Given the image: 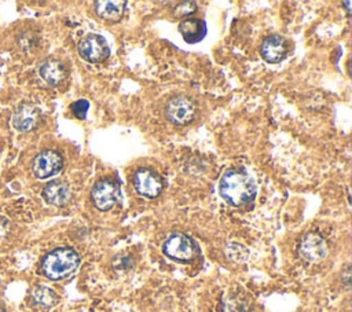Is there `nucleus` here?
<instances>
[{"instance_id":"f257e3e1","label":"nucleus","mask_w":352,"mask_h":312,"mask_svg":"<svg viewBox=\"0 0 352 312\" xmlns=\"http://www.w3.org/2000/svg\"><path fill=\"white\" fill-rule=\"evenodd\" d=\"M219 194L232 206L246 205L256 197L254 179L242 168H231L219 181Z\"/></svg>"},{"instance_id":"f03ea898","label":"nucleus","mask_w":352,"mask_h":312,"mask_svg":"<svg viewBox=\"0 0 352 312\" xmlns=\"http://www.w3.org/2000/svg\"><path fill=\"white\" fill-rule=\"evenodd\" d=\"M80 265V256L72 247H58L47 253L41 261L43 274L51 280H60L72 274Z\"/></svg>"},{"instance_id":"7ed1b4c3","label":"nucleus","mask_w":352,"mask_h":312,"mask_svg":"<svg viewBox=\"0 0 352 312\" xmlns=\"http://www.w3.org/2000/svg\"><path fill=\"white\" fill-rule=\"evenodd\" d=\"M162 250L165 256L176 261H190L198 253L194 241L182 232L170 234L164 242Z\"/></svg>"},{"instance_id":"20e7f679","label":"nucleus","mask_w":352,"mask_h":312,"mask_svg":"<svg viewBox=\"0 0 352 312\" xmlns=\"http://www.w3.org/2000/svg\"><path fill=\"white\" fill-rule=\"evenodd\" d=\"M91 198H92L94 205L99 210H102V212L110 210L121 199L120 186L110 179H102V180L96 181L95 186L92 187Z\"/></svg>"},{"instance_id":"39448f33","label":"nucleus","mask_w":352,"mask_h":312,"mask_svg":"<svg viewBox=\"0 0 352 312\" xmlns=\"http://www.w3.org/2000/svg\"><path fill=\"white\" fill-rule=\"evenodd\" d=\"M78 54L89 63H99L110 56V47L102 36L91 33L80 40Z\"/></svg>"},{"instance_id":"423d86ee","label":"nucleus","mask_w":352,"mask_h":312,"mask_svg":"<svg viewBox=\"0 0 352 312\" xmlns=\"http://www.w3.org/2000/svg\"><path fill=\"white\" fill-rule=\"evenodd\" d=\"M197 107L194 102L187 96L172 98L165 107L166 118L176 125H186L194 120Z\"/></svg>"},{"instance_id":"0eeeda50","label":"nucleus","mask_w":352,"mask_h":312,"mask_svg":"<svg viewBox=\"0 0 352 312\" xmlns=\"http://www.w3.org/2000/svg\"><path fill=\"white\" fill-rule=\"evenodd\" d=\"M63 166L62 155L55 150H43L32 162L33 175L38 179H47L56 175Z\"/></svg>"},{"instance_id":"6e6552de","label":"nucleus","mask_w":352,"mask_h":312,"mask_svg":"<svg viewBox=\"0 0 352 312\" xmlns=\"http://www.w3.org/2000/svg\"><path fill=\"white\" fill-rule=\"evenodd\" d=\"M298 253L305 261L318 263L327 256L329 246L319 234L308 232L298 242Z\"/></svg>"},{"instance_id":"1a4fd4ad","label":"nucleus","mask_w":352,"mask_h":312,"mask_svg":"<svg viewBox=\"0 0 352 312\" xmlns=\"http://www.w3.org/2000/svg\"><path fill=\"white\" fill-rule=\"evenodd\" d=\"M133 186L136 191L146 198H155L162 190V179L151 169H139L133 175Z\"/></svg>"},{"instance_id":"9d476101","label":"nucleus","mask_w":352,"mask_h":312,"mask_svg":"<svg viewBox=\"0 0 352 312\" xmlns=\"http://www.w3.org/2000/svg\"><path fill=\"white\" fill-rule=\"evenodd\" d=\"M287 49L289 45L286 38L279 34H271L265 37L260 47L261 56L268 63H279L280 60H283L287 55Z\"/></svg>"},{"instance_id":"9b49d317","label":"nucleus","mask_w":352,"mask_h":312,"mask_svg":"<svg viewBox=\"0 0 352 312\" xmlns=\"http://www.w3.org/2000/svg\"><path fill=\"white\" fill-rule=\"evenodd\" d=\"M40 122V110L29 103L21 104L14 115H12V125L16 131L29 132L33 131Z\"/></svg>"},{"instance_id":"f8f14e48","label":"nucleus","mask_w":352,"mask_h":312,"mask_svg":"<svg viewBox=\"0 0 352 312\" xmlns=\"http://www.w3.org/2000/svg\"><path fill=\"white\" fill-rule=\"evenodd\" d=\"M179 32L186 43L195 44L204 40L208 29L204 19H199L195 16H187L179 23Z\"/></svg>"},{"instance_id":"ddd939ff","label":"nucleus","mask_w":352,"mask_h":312,"mask_svg":"<svg viewBox=\"0 0 352 312\" xmlns=\"http://www.w3.org/2000/svg\"><path fill=\"white\" fill-rule=\"evenodd\" d=\"M38 74L47 84L58 85L66 78L67 69L58 59H47L40 65Z\"/></svg>"},{"instance_id":"4468645a","label":"nucleus","mask_w":352,"mask_h":312,"mask_svg":"<svg viewBox=\"0 0 352 312\" xmlns=\"http://www.w3.org/2000/svg\"><path fill=\"white\" fill-rule=\"evenodd\" d=\"M43 198L54 206H65L70 199V188L62 180H52L43 188Z\"/></svg>"},{"instance_id":"2eb2a0df","label":"nucleus","mask_w":352,"mask_h":312,"mask_svg":"<svg viewBox=\"0 0 352 312\" xmlns=\"http://www.w3.org/2000/svg\"><path fill=\"white\" fill-rule=\"evenodd\" d=\"M96 14L106 21H118L125 11L126 3L122 0H99L94 3Z\"/></svg>"},{"instance_id":"dca6fc26","label":"nucleus","mask_w":352,"mask_h":312,"mask_svg":"<svg viewBox=\"0 0 352 312\" xmlns=\"http://www.w3.org/2000/svg\"><path fill=\"white\" fill-rule=\"evenodd\" d=\"M56 300H58V297H56L55 291L47 286H37L30 293L32 304L41 309L51 308L52 305H55Z\"/></svg>"},{"instance_id":"f3484780","label":"nucleus","mask_w":352,"mask_h":312,"mask_svg":"<svg viewBox=\"0 0 352 312\" xmlns=\"http://www.w3.org/2000/svg\"><path fill=\"white\" fill-rule=\"evenodd\" d=\"M197 10V3L195 1H182L175 7V14L182 18H187Z\"/></svg>"},{"instance_id":"a211bd4d","label":"nucleus","mask_w":352,"mask_h":312,"mask_svg":"<svg viewBox=\"0 0 352 312\" xmlns=\"http://www.w3.org/2000/svg\"><path fill=\"white\" fill-rule=\"evenodd\" d=\"M70 109H72V113H73L77 118H85L87 111H88V109H89V102L85 100V99H78V100H76L74 103H72Z\"/></svg>"},{"instance_id":"6ab92c4d","label":"nucleus","mask_w":352,"mask_h":312,"mask_svg":"<svg viewBox=\"0 0 352 312\" xmlns=\"http://www.w3.org/2000/svg\"><path fill=\"white\" fill-rule=\"evenodd\" d=\"M342 4L345 5V10H346V11H348V14H349V7H348V5H349V1H344Z\"/></svg>"},{"instance_id":"aec40b11","label":"nucleus","mask_w":352,"mask_h":312,"mask_svg":"<svg viewBox=\"0 0 352 312\" xmlns=\"http://www.w3.org/2000/svg\"><path fill=\"white\" fill-rule=\"evenodd\" d=\"M0 312H4V309H3V307L0 305Z\"/></svg>"}]
</instances>
